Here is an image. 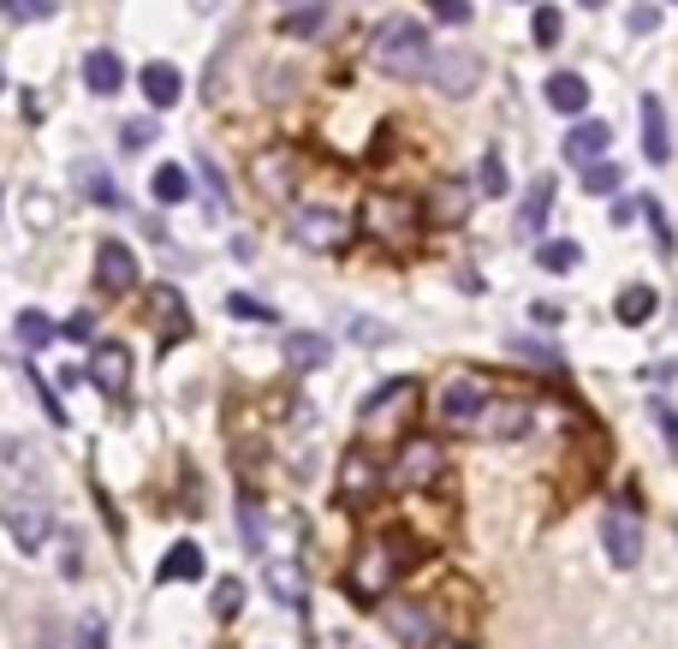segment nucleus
Here are the masks:
<instances>
[{"instance_id": "nucleus-1", "label": "nucleus", "mask_w": 678, "mask_h": 649, "mask_svg": "<svg viewBox=\"0 0 678 649\" xmlns=\"http://www.w3.org/2000/svg\"><path fill=\"white\" fill-rule=\"evenodd\" d=\"M411 560H416L411 531H375V537L352 554V567H345V596H352V602H363V608H375L381 596L399 584V572H405Z\"/></svg>"}, {"instance_id": "nucleus-2", "label": "nucleus", "mask_w": 678, "mask_h": 649, "mask_svg": "<svg viewBox=\"0 0 678 649\" xmlns=\"http://www.w3.org/2000/svg\"><path fill=\"white\" fill-rule=\"evenodd\" d=\"M370 60H375V72H387V78H399V83L429 78V60H434L429 30L416 24V19H387V24L370 37Z\"/></svg>"}, {"instance_id": "nucleus-3", "label": "nucleus", "mask_w": 678, "mask_h": 649, "mask_svg": "<svg viewBox=\"0 0 678 649\" xmlns=\"http://www.w3.org/2000/svg\"><path fill=\"white\" fill-rule=\"evenodd\" d=\"M423 203L416 197H393V191H375V197H363V209H357V233H370L375 245H387V250H411L416 238H423Z\"/></svg>"}, {"instance_id": "nucleus-4", "label": "nucleus", "mask_w": 678, "mask_h": 649, "mask_svg": "<svg viewBox=\"0 0 678 649\" xmlns=\"http://www.w3.org/2000/svg\"><path fill=\"white\" fill-rule=\"evenodd\" d=\"M411 417H416V382H381L370 400H363V412H357V423H363V441H370V453L375 448H399V435L411 430Z\"/></svg>"}, {"instance_id": "nucleus-5", "label": "nucleus", "mask_w": 678, "mask_h": 649, "mask_svg": "<svg viewBox=\"0 0 678 649\" xmlns=\"http://www.w3.org/2000/svg\"><path fill=\"white\" fill-rule=\"evenodd\" d=\"M0 524L24 554H42L55 542V501L42 489H7L0 494Z\"/></svg>"}, {"instance_id": "nucleus-6", "label": "nucleus", "mask_w": 678, "mask_h": 649, "mask_svg": "<svg viewBox=\"0 0 678 649\" xmlns=\"http://www.w3.org/2000/svg\"><path fill=\"white\" fill-rule=\"evenodd\" d=\"M489 382H482L476 370H459V375H446V387L434 394V412H441L446 430H476L482 412H489Z\"/></svg>"}, {"instance_id": "nucleus-7", "label": "nucleus", "mask_w": 678, "mask_h": 649, "mask_svg": "<svg viewBox=\"0 0 678 649\" xmlns=\"http://www.w3.org/2000/svg\"><path fill=\"white\" fill-rule=\"evenodd\" d=\"M286 227H292V238H298L304 250H340L345 238H352V215L334 209V203H298Z\"/></svg>"}, {"instance_id": "nucleus-8", "label": "nucleus", "mask_w": 678, "mask_h": 649, "mask_svg": "<svg viewBox=\"0 0 678 649\" xmlns=\"http://www.w3.org/2000/svg\"><path fill=\"white\" fill-rule=\"evenodd\" d=\"M441 476H446V448H441V441H429V435H405V441H399V459H393L387 483H399V489H434Z\"/></svg>"}, {"instance_id": "nucleus-9", "label": "nucleus", "mask_w": 678, "mask_h": 649, "mask_svg": "<svg viewBox=\"0 0 678 649\" xmlns=\"http://www.w3.org/2000/svg\"><path fill=\"white\" fill-rule=\"evenodd\" d=\"M387 489V471H381V459L370 448H352L345 453V465H340V501L363 512V507H375V494Z\"/></svg>"}, {"instance_id": "nucleus-10", "label": "nucleus", "mask_w": 678, "mask_h": 649, "mask_svg": "<svg viewBox=\"0 0 678 649\" xmlns=\"http://www.w3.org/2000/svg\"><path fill=\"white\" fill-rule=\"evenodd\" d=\"M83 375H90L108 400H126L131 394V346H119V340H96L90 357H83Z\"/></svg>"}, {"instance_id": "nucleus-11", "label": "nucleus", "mask_w": 678, "mask_h": 649, "mask_svg": "<svg viewBox=\"0 0 678 649\" xmlns=\"http://www.w3.org/2000/svg\"><path fill=\"white\" fill-rule=\"evenodd\" d=\"M601 549H607L613 567H637V560H642V519L625 501L601 512Z\"/></svg>"}, {"instance_id": "nucleus-12", "label": "nucleus", "mask_w": 678, "mask_h": 649, "mask_svg": "<svg viewBox=\"0 0 678 649\" xmlns=\"http://www.w3.org/2000/svg\"><path fill=\"white\" fill-rule=\"evenodd\" d=\"M429 83L441 96H452V101H464L482 83V60L471 55V48H446V55H434L429 60Z\"/></svg>"}, {"instance_id": "nucleus-13", "label": "nucleus", "mask_w": 678, "mask_h": 649, "mask_svg": "<svg viewBox=\"0 0 678 649\" xmlns=\"http://www.w3.org/2000/svg\"><path fill=\"white\" fill-rule=\"evenodd\" d=\"M96 286H101V298L137 293V250L119 245V238H101L96 245Z\"/></svg>"}, {"instance_id": "nucleus-14", "label": "nucleus", "mask_w": 678, "mask_h": 649, "mask_svg": "<svg viewBox=\"0 0 678 649\" xmlns=\"http://www.w3.org/2000/svg\"><path fill=\"white\" fill-rule=\"evenodd\" d=\"M250 179H256V191H263L268 203H292V179H298V156H292V149H263V156L250 161Z\"/></svg>"}, {"instance_id": "nucleus-15", "label": "nucleus", "mask_w": 678, "mask_h": 649, "mask_svg": "<svg viewBox=\"0 0 678 649\" xmlns=\"http://www.w3.org/2000/svg\"><path fill=\"white\" fill-rule=\"evenodd\" d=\"M607 144H613V126H607V119H571L560 156L571 167H596V161H607Z\"/></svg>"}, {"instance_id": "nucleus-16", "label": "nucleus", "mask_w": 678, "mask_h": 649, "mask_svg": "<svg viewBox=\"0 0 678 649\" xmlns=\"http://www.w3.org/2000/svg\"><path fill=\"white\" fill-rule=\"evenodd\" d=\"M387 620H393V638L405 643V649H429V643L446 631V626L434 620V613H429L423 602H399V608L387 613Z\"/></svg>"}, {"instance_id": "nucleus-17", "label": "nucleus", "mask_w": 678, "mask_h": 649, "mask_svg": "<svg viewBox=\"0 0 678 649\" xmlns=\"http://www.w3.org/2000/svg\"><path fill=\"white\" fill-rule=\"evenodd\" d=\"M149 322H155V334H161V346L190 334V311H185V298L173 293V286H155L149 293Z\"/></svg>"}, {"instance_id": "nucleus-18", "label": "nucleus", "mask_w": 678, "mask_h": 649, "mask_svg": "<svg viewBox=\"0 0 678 649\" xmlns=\"http://www.w3.org/2000/svg\"><path fill=\"white\" fill-rule=\"evenodd\" d=\"M530 423H535V412H530L524 400H489V412H482L476 430L489 435V441H518Z\"/></svg>"}, {"instance_id": "nucleus-19", "label": "nucleus", "mask_w": 678, "mask_h": 649, "mask_svg": "<svg viewBox=\"0 0 678 649\" xmlns=\"http://www.w3.org/2000/svg\"><path fill=\"white\" fill-rule=\"evenodd\" d=\"M548 215H553V174H542V179H530V191H524V203H518V238H542V227H548Z\"/></svg>"}, {"instance_id": "nucleus-20", "label": "nucleus", "mask_w": 678, "mask_h": 649, "mask_svg": "<svg viewBox=\"0 0 678 649\" xmlns=\"http://www.w3.org/2000/svg\"><path fill=\"white\" fill-rule=\"evenodd\" d=\"M208 572V560H203V549L197 542H173V549L161 554V567H155V578H161V584H197V578Z\"/></svg>"}, {"instance_id": "nucleus-21", "label": "nucleus", "mask_w": 678, "mask_h": 649, "mask_svg": "<svg viewBox=\"0 0 678 649\" xmlns=\"http://www.w3.org/2000/svg\"><path fill=\"white\" fill-rule=\"evenodd\" d=\"M642 156L655 167L672 161V131H667V108H660V96H642Z\"/></svg>"}, {"instance_id": "nucleus-22", "label": "nucleus", "mask_w": 678, "mask_h": 649, "mask_svg": "<svg viewBox=\"0 0 678 649\" xmlns=\"http://www.w3.org/2000/svg\"><path fill=\"white\" fill-rule=\"evenodd\" d=\"M119 83H126V60H119L114 48L83 55V90L90 96H119Z\"/></svg>"}, {"instance_id": "nucleus-23", "label": "nucleus", "mask_w": 678, "mask_h": 649, "mask_svg": "<svg viewBox=\"0 0 678 649\" xmlns=\"http://www.w3.org/2000/svg\"><path fill=\"white\" fill-rule=\"evenodd\" d=\"M464 215H471V185L464 179H446L441 191L429 197V209H423V220H434V227H459Z\"/></svg>"}, {"instance_id": "nucleus-24", "label": "nucleus", "mask_w": 678, "mask_h": 649, "mask_svg": "<svg viewBox=\"0 0 678 649\" xmlns=\"http://www.w3.org/2000/svg\"><path fill=\"white\" fill-rule=\"evenodd\" d=\"M548 108L566 114V119H583L589 114V83L578 72H553L548 78Z\"/></svg>"}, {"instance_id": "nucleus-25", "label": "nucleus", "mask_w": 678, "mask_h": 649, "mask_svg": "<svg viewBox=\"0 0 678 649\" xmlns=\"http://www.w3.org/2000/svg\"><path fill=\"white\" fill-rule=\"evenodd\" d=\"M185 90V78H179V66H167V60H149L144 66V96H149V108H173Z\"/></svg>"}, {"instance_id": "nucleus-26", "label": "nucleus", "mask_w": 678, "mask_h": 649, "mask_svg": "<svg viewBox=\"0 0 678 649\" xmlns=\"http://www.w3.org/2000/svg\"><path fill=\"white\" fill-rule=\"evenodd\" d=\"M660 311V298H655V286H625V293L613 298V316L625 322V328H642Z\"/></svg>"}, {"instance_id": "nucleus-27", "label": "nucleus", "mask_w": 678, "mask_h": 649, "mask_svg": "<svg viewBox=\"0 0 678 649\" xmlns=\"http://www.w3.org/2000/svg\"><path fill=\"white\" fill-rule=\"evenodd\" d=\"M268 596H274V602H286V608L304 602V567H298V560H274V567H268Z\"/></svg>"}, {"instance_id": "nucleus-28", "label": "nucleus", "mask_w": 678, "mask_h": 649, "mask_svg": "<svg viewBox=\"0 0 678 649\" xmlns=\"http://www.w3.org/2000/svg\"><path fill=\"white\" fill-rule=\"evenodd\" d=\"M327 24H334V12H327L322 0H309V7H298V12H286V19H281V37H298V42H309V37H322Z\"/></svg>"}, {"instance_id": "nucleus-29", "label": "nucleus", "mask_w": 678, "mask_h": 649, "mask_svg": "<svg viewBox=\"0 0 678 649\" xmlns=\"http://www.w3.org/2000/svg\"><path fill=\"white\" fill-rule=\"evenodd\" d=\"M78 191L96 203V209H119V185L108 179V167H96V161H83L78 167Z\"/></svg>"}, {"instance_id": "nucleus-30", "label": "nucleus", "mask_w": 678, "mask_h": 649, "mask_svg": "<svg viewBox=\"0 0 678 649\" xmlns=\"http://www.w3.org/2000/svg\"><path fill=\"white\" fill-rule=\"evenodd\" d=\"M327 357H334V346H327L322 334H292V340H286V364H292V370H322Z\"/></svg>"}, {"instance_id": "nucleus-31", "label": "nucleus", "mask_w": 678, "mask_h": 649, "mask_svg": "<svg viewBox=\"0 0 678 649\" xmlns=\"http://www.w3.org/2000/svg\"><path fill=\"white\" fill-rule=\"evenodd\" d=\"M535 263H542L548 275H571V268L583 263V250L571 245V238H542V245H535Z\"/></svg>"}, {"instance_id": "nucleus-32", "label": "nucleus", "mask_w": 678, "mask_h": 649, "mask_svg": "<svg viewBox=\"0 0 678 649\" xmlns=\"http://www.w3.org/2000/svg\"><path fill=\"white\" fill-rule=\"evenodd\" d=\"M149 191H155V203H185L190 197V174L185 167H155V179H149Z\"/></svg>"}, {"instance_id": "nucleus-33", "label": "nucleus", "mask_w": 678, "mask_h": 649, "mask_svg": "<svg viewBox=\"0 0 678 649\" xmlns=\"http://www.w3.org/2000/svg\"><path fill=\"white\" fill-rule=\"evenodd\" d=\"M19 346H30V352H42V346H55V322H48L42 311H19Z\"/></svg>"}, {"instance_id": "nucleus-34", "label": "nucleus", "mask_w": 678, "mask_h": 649, "mask_svg": "<svg viewBox=\"0 0 678 649\" xmlns=\"http://www.w3.org/2000/svg\"><path fill=\"white\" fill-rule=\"evenodd\" d=\"M619 185H625V167H619V161H596V167H583V191L607 197V191H619Z\"/></svg>"}, {"instance_id": "nucleus-35", "label": "nucleus", "mask_w": 678, "mask_h": 649, "mask_svg": "<svg viewBox=\"0 0 678 649\" xmlns=\"http://www.w3.org/2000/svg\"><path fill=\"white\" fill-rule=\"evenodd\" d=\"M637 203H642V215H649V227H655V250L672 256L678 238H672V220H667V209H660V197H637Z\"/></svg>"}, {"instance_id": "nucleus-36", "label": "nucleus", "mask_w": 678, "mask_h": 649, "mask_svg": "<svg viewBox=\"0 0 678 649\" xmlns=\"http://www.w3.org/2000/svg\"><path fill=\"white\" fill-rule=\"evenodd\" d=\"M60 0H0V12H7L12 24H37V19H55Z\"/></svg>"}, {"instance_id": "nucleus-37", "label": "nucleus", "mask_w": 678, "mask_h": 649, "mask_svg": "<svg viewBox=\"0 0 678 649\" xmlns=\"http://www.w3.org/2000/svg\"><path fill=\"white\" fill-rule=\"evenodd\" d=\"M530 37L542 42V48H553L566 37V19H560V7H535V19H530Z\"/></svg>"}, {"instance_id": "nucleus-38", "label": "nucleus", "mask_w": 678, "mask_h": 649, "mask_svg": "<svg viewBox=\"0 0 678 649\" xmlns=\"http://www.w3.org/2000/svg\"><path fill=\"white\" fill-rule=\"evenodd\" d=\"M476 185H482L489 197H507L512 174H507V161H500V149H489V156H482V174H476Z\"/></svg>"}, {"instance_id": "nucleus-39", "label": "nucleus", "mask_w": 678, "mask_h": 649, "mask_svg": "<svg viewBox=\"0 0 678 649\" xmlns=\"http://www.w3.org/2000/svg\"><path fill=\"white\" fill-rule=\"evenodd\" d=\"M238 608H245V584H238V578H220V584H215V613H220V620H233Z\"/></svg>"}, {"instance_id": "nucleus-40", "label": "nucleus", "mask_w": 678, "mask_h": 649, "mask_svg": "<svg viewBox=\"0 0 678 649\" xmlns=\"http://www.w3.org/2000/svg\"><path fill=\"white\" fill-rule=\"evenodd\" d=\"M226 316H245V322H274V311L263 298H250V293H233L226 298Z\"/></svg>"}, {"instance_id": "nucleus-41", "label": "nucleus", "mask_w": 678, "mask_h": 649, "mask_svg": "<svg viewBox=\"0 0 678 649\" xmlns=\"http://www.w3.org/2000/svg\"><path fill=\"white\" fill-rule=\"evenodd\" d=\"M78 649H108V626H101L96 620V613H83V620H78V638H72Z\"/></svg>"}, {"instance_id": "nucleus-42", "label": "nucleus", "mask_w": 678, "mask_h": 649, "mask_svg": "<svg viewBox=\"0 0 678 649\" xmlns=\"http://www.w3.org/2000/svg\"><path fill=\"white\" fill-rule=\"evenodd\" d=\"M203 185H208V209L226 215V179H220V167H215V161H203Z\"/></svg>"}, {"instance_id": "nucleus-43", "label": "nucleus", "mask_w": 678, "mask_h": 649, "mask_svg": "<svg viewBox=\"0 0 678 649\" xmlns=\"http://www.w3.org/2000/svg\"><path fill=\"white\" fill-rule=\"evenodd\" d=\"M119 144L144 149V144H155V126H149V119H126V126H119Z\"/></svg>"}, {"instance_id": "nucleus-44", "label": "nucleus", "mask_w": 678, "mask_h": 649, "mask_svg": "<svg viewBox=\"0 0 678 649\" xmlns=\"http://www.w3.org/2000/svg\"><path fill=\"white\" fill-rule=\"evenodd\" d=\"M441 24H471V0H434Z\"/></svg>"}, {"instance_id": "nucleus-45", "label": "nucleus", "mask_w": 678, "mask_h": 649, "mask_svg": "<svg viewBox=\"0 0 678 649\" xmlns=\"http://www.w3.org/2000/svg\"><path fill=\"white\" fill-rule=\"evenodd\" d=\"M625 24H631V37H649V30L660 24V12H655V7H637L631 19H625Z\"/></svg>"}, {"instance_id": "nucleus-46", "label": "nucleus", "mask_w": 678, "mask_h": 649, "mask_svg": "<svg viewBox=\"0 0 678 649\" xmlns=\"http://www.w3.org/2000/svg\"><path fill=\"white\" fill-rule=\"evenodd\" d=\"M649 412H655V423H660V430H667V435H672V448H678V412H672V405H667V400H655V405H649Z\"/></svg>"}, {"instance_id": "nucleus-47", "label": "nucleus", "mask_w": 678, "mask_h": 649, "mask_svg": "<svg viewBox=\"0 0 678 649\" xmlns=\"http://www.w3.org/2000/svg\"><path fill=\"white\" fill-rule=\"evenodd\" d=\"M66 334H72V340H90V334H96V316H90V311H78L72 322H66Z\"/></svg>"}, {"instance_id": "nucleus-48", "label": "nucleus", "mask_w": 678, "mask_h": 649, "mask_svg": "<svg viewBox=\"0 0 678 649\" xmlns=\"http://www.w3.org/2000/svg\"><path fill=\"white\" fill-rule=\"evenodd\" d=\"M642 209V203L637 197H625V203H613V227H631V215Z\"/></svg>"}, {"instance_id": "nucleus-49", "label": "nucleus", "mask_w": 678, "mask_h": 649, "mask_svg": "<svg viewBox=\"0 0 678 649\" xmlns=\"http://www.w3.org/2000/svg\"><path fill=\"white\" fill-rule=\"evenodd\" d=\"M429 649H471V643H464V638H459V631H441V638H434Z\"/></svg>"}, {"instance_id": "nucleus-50", "label": "nucleus", "mask_w": 678, "mask_h": 649, "mask_svg": "<svg viewBox=\"0 0 678 649\" xmlns=\"http://www.w3.org/2000/svg\"><path fill=\"white\" fill-rule=\"evenodd\" d=\"M578 7H601V0H578Z\"/></svg>"}, {"instance_id": "nucleus-51", "label": "nucleus", "mask_w": 678, "mask_h": 649, "mask_svg": "<svg viewBox=\"0 0 678 649\" xmlns=\"http://www.w3.org/2000/svg\"><path fill=\"white\" fill-rule=\"evenodd\" d=\"M0 90H7V72H0Z\"/></svg>"}]
</instances>
